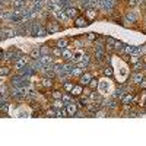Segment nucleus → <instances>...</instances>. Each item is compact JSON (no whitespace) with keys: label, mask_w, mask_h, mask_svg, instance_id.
Masks as SVG:
<instances>
[{"label":"nucleus","mask_w":146,"mask_h":146,"mask_svg":"<svg viewBox=\"0 0 146 146\" xmlns=\"http://www.w3.org/2000/svg\"><path fill=\"white\" fill-rule=\"evenodd\" d=\"M115 6V0H100L98 9L102 12H111Z\"/></svg>","instance_id":"f257e3e1"},{"label":"nucleus","mask_w":146,"mask_h":146,"mask_svg":"<svg viewBox=\"0 0 146 146\" xmlns=\"http://www.w3.org/2000/svg\"><path fill=\"white\" fill-rule=\"evenodd\" d=\"M18 75H21L22 78H25V79H31V78L35 75V72L31 69L29 64H27L25 67H22L21 70H18Z\"/></svg>","instance_id":"f03ea898"},{"label":"nucleus","mask_w":146,"mask_h":146,"mask_svg":"<svg viewBox=\"0 0 146 146\" xmlns=\"http://www.w3.org/2000/svg\"><path fill=\"white\" fill-rule=\"evenodd\" d=\"M38 60H40V63L44 67H48V66H53L54 64V58H53L51 54H42V56H40Z\"/></svg>","instance_id":"7ed1b4c3"},{"label":"nucleus","mask_w":146,"mask_h":146,"mask_svg":"<svg viewBox=\"0 0 146 146\" xmlns=\"http://www.w3.org/2000/svg\"><path fill=\"white\" fill-rule=\"evenodd\" d=\"M45 28H47V32H48V34H56V32H58L60 29H62L58 21H51V22H48V25H47Z\"/></svg>","instance_id":"20e7f679"},{"label":"nucleus","mask_w":146,"mask_h":146,"mask_svg":"<svg viewBox=\"0 0 146 146\" xmlns=\"http://www.w3.org/2000/svg\"><path fill=\"white\" fill-rule=\"evenodd\" d=\"M64 13L67 15V18H69V19H76V18L79 16V10L70 5V6L64 7Z\"/></svg>","instance_id":"39448f33"},{"label":"nucleus","mask_w":146,"mask_h":146,"mask_svg":"<svg viewBox=\"0 0 146 146\" xmlns=\"http://www.w3.org/2000/svg\"><path fill=\"white\" fill-rule=\"evenodd\" d=\"M44 6H45V0H31L29 9H32L35 12H40L44 9Z\"/></svg>","instance_id":"423d86ee"},{"label":"nucleus","mask_w":146,"mask_h":146,"mask_svg":"<svg viewBox=\"0 0 146 146\" xmlns=\"http://www.w3.org/2000/svg\"><path fill=\"white\" fill-rule=\"evenodd\" d=\"M102 102H95V101H91L88 105H86V110L89 113H96V111H100V110H102Z\"/></svg>","instance_id":"0eeeda50"},{"label":"nucleus","mask_w":146,"mask_h":146,"mask_svg":"<svg viewBox=\"0 0 146 146\" xmlns=\"http://www.w3.org/2000/svg\"><path fill=\"white\" fill-rule=\"evenodd\" d=\"M53 16H54V18H56V21H58V22H66V21L69 19V18H67V15L64 13V9H60V10L54 12Z\"/></svg>","instance_id":"6e6552de"},{"label":"nucleus","mask_w":146,"mask_h":146,"mask_svg":"<svg viewBox=\"0 0 146 146\" xmlns=\"http://www.w3.org/2000/svg\"><path fill=\"white\" fill-rule=\"evenodd\" d=\"M15 35H18L15 28H7V27L2 28V36L3 38H10V36H15Z\"/></svg>","instance_id":"1a4fd4ad"},{"label":"nucleus","mask_w":146,"mask_h":146,"mask_svg":"<svg viewBox=\"0 0 146 146\" xmlns=\"http://www.w3.org/2000/svg\"><path fill=\"white\" fill-rule=\"evenodd\" d=\"M91 79H92V75L88 73V72L82 73V75L79 76V82H80V85H83V86H88V83L91 82Z\"/></svg>","instance_id":"9d476101"},{"label":"nucleus","mask_w":146,"mask_h":146,"mask_svg":"<svg viewBox=\"0 0 146 146\" xmlns=\"http://www.w3.org/2000/svg\"><path fill=\"white\" fill-rule=\"evenodd\" d=\"M136 101V95L135 94H126L123 98H121V104L123 105H129L131 102H135Z\"/></svg>","instance_id":"9b49d317"},{"label":"nucleus","mask_w":146,"mask_h":146,"mask_svg":"<svg viewBox=\"0 0 146 146\" xmlns=\"http://www.w3.org/2000/svg\"><path fill=\"white\" fill-rule=\"evenodd\" d=\"M66 110H67L69 115H75V114L78 113V105H76V102H75V101H72V102L66 104Z\"/></svg>","instance_id":"f8f14e48"},{"label":"nucleus","mask_w":146,"mask_h":146,"mask_svg":"<svg viewBox=\"0 0 146 146\" xmlns=\"http://www.w3.org/2000/svg\"><path fill=\"white\" fill-rule=\"evenodd\" d=\"M70 94L73 95V96H80L82 94H83V85H73V89L70 91Z\"/></svg>","instance_id":"ddd939ff"},{"label":"nucleus","mask_w":146,"mask_h":146,"mask_svg":"<svg viewBox=\"0 0 146 146\" xmlns=\"http://www.w3.org/2000/svg\"><path fill=\"white\" fill-rule=\"evenodd\" d=\"M83 56H85V53L82 51V50H75V51H73V58H72V62L73 63H79L80 62V60L83 58Z\"/></svg>","instance_id":"4468645a"},{"label":"nucleus","mask_w":146,"mask_h":146,"mask_svg":"<svg viewBox=\"0 0 146 146\" xmlns=\"http://www.w3.org/2000/svg\"><path fill=\"white\" fill-rule=\"evenodd\" d=\"M142 79H143V73H140V72H135V73L131 75L130 82H131V83H135V85H139V83L142 82Z\"/></svg>","instance_id":"2eb2a0df"},{"label":"nucleus","mask_w":146,"mask_h":146,"mask_svg":"<svg viewBox=\"0 0 146 146\" xmlns=\"http://www.w3.org/2000/svg\"><path fill=\"white\" fill-rule=\"evenodd\" d=\"M62 57L66 60V62H72V58H73V51L70 50V48H63L62 50Z\"/></svg>","instance_id":"dca6fc26"},{"label":"nucleus","mask_w":146,"mask_h":146,"mask_svg":"<svg viewBox=\"0 0 146 146\" xmlns=\"http://www.w3.org/2000/svg\"><path fill=\"white\" fill-rule=\"evenodd\" d=\"M41 73H44V76L45 78H56V72H54V69H53V66H48V67H44V70L41 72Z\"/></svg>","instance_id":"f3484780"},{"label":"nucleus","mask_w":146,"mask_h":146,"mask_svg":"<svg viewBox=\"0 0 146 146\" xmlns=\"http://www.w3.org/2000/svg\"><path fill=\"white\" fill-rule=\"evenodd\" d=\"M75 25L78 28H83V27L88 25V21H86V18H85V16H78L76 21H75Z\"/></svg>","instance_id":"a211bd4d"},{"label":"nucleus","mask_w":146,"mask_h":146,"mask_svg":"<svg viewBox=\"0 0 146 146\" xmlns=\"http://www.w3.org/2000/svg\"><path fill=\"white\" fill-rule=\"evenodd\" d=\"M96 9H86V12H85V18H86V21L89 19V21H94L95 18H96Z\"/></svg>","instance_id":"6ab92c4d"},{"label":"nucleus","mask_w":146,"mask_h":146,"mask_svg":"<svg viewBox=\"0 0 146 146\" xmlns=\"http://www.w3.org/2000/svg\"><path fill=\"white\" fill-rule=\"evenodd\" d=\"M10 5L13 6L15 9H23L25 5H27V0H12Z\"/></svg>","instance_id":"aec40b11"},{"label":"nucleus","mask_w":146,"mask_h":146,"mask_svg":"<svg viewBox=\"0 0 146 146\" xmlns=\"http://www.w3.org/2000/svg\"><path fill=\"white\" fill-rule=\"evenodd\" d=\"M124 45L126 44H123V42H118V41H115L114 42V51L117 53V54H121V53H124Z\"/></svg>","instance_id":"412c9836"},{"label":"nucleus","mask_w":146,"mask_h":146,"mask_svg":"<svg viewBox=\"0 0 146 146\" xmlns=\"http://www.w3.org/2000/svg\"><path fill=\"white\" fill-rule=\"evenodd\" d=\"M40 56H41V53H40V47H34L32 50L29 51V57H31V58H34V60L40 58Z\"/></svg>","instance_id":"4be33fe9"},{"label":"nucleus","mask_w":146,"mask_h":146,"mask_svg":"<svg viewBox=\"0 0 146 146\" xmlns=\"http://www.w3.org/2000/svg\"><path fill=\"white\" fill-rule=\"evenodd\" d=\"M56 45L58 48H67L69 47V40L67 38H60V40L56 41Z\"/></svg>","instance_id":"5701e85b"},{"label":"nucleus","mask_w":146,"mask_h":146,"mask_svg":"<svg viewBox=\"0 0 146 146\" xmlns=\"http://www.w3.org/2000/svg\"><path fill=\"white\" fill-rule=\"evenodd\" d=\"M88 96H89V100H91V101H95V102H102V96H101L100 94H96V92H91Z\"/></svg>","instance_id":"b1692460"},{"label":"nucleus","mask_w":146,"mask_h":146,"mask_svg":"<svg viewBox=\"0 0 146 146\" xmlns=\"http://www.w3.org/2000/svg\"><path fill=\"white\" fill-rule=\"evenodd\" d=\"M41 82H42V86L44 88H53V85H54V82H53L51 78H45V76L42 78Z\"/></svg>","instance_id":"393cba45"},{"label":"nucleus","mask_w":146,"mask_h":146,"mask_svg":"<svg viewBox=\"0 0 146 146\" xmlns=\"http://www.w3.org/2000/svg\"><path fill=\"white\" fill-rule=\"evenodd\" d=\"M40 53H41V56H42V54H51V47H50V44L41 45V47H40Z\"/></svg>","instance_id":"a878e982"},{"label":"nucleus","mask_w":146,"mask_h":146,"mask_svg":"<svg viewBox=\"0 0 146 146\" xmlns=\"http://www.w3.org/2000/svg\"><path fill=\"white\" fill-rule=\"evenodd\" d=\"M82 73H83V69H82V67L73 66V69H72V72H70V75H72V78H73V76H80Z\"/></svg>","instance_id":"bb28decb"},{"label":"nucleus","mask_w":146,"mask_h":146,"mask_svg":"<svg viewBox=\"0 0 146 146\" xmlns=\"http://www.w3.org/2000/svg\"><path fill=\"white\" fill-rule=\"evenodd\" d=\"M126 19L131 23H135L137 21V15H136V12H129V13L126 15Z\"/></svg>","instance_id":"cd10ccee"},{"label":"nucleus","mask_w":146,"mask_h":146,"mask_svg":"<svg viewBox=\"0 0 146 146\" xmlns=\"http://www.w3.org/2000/svg\"><path fill=\"white\" fill-rule=\"evenodd\" d=\"M7 110H9V104L6 102V100H3V96H0V111L7 113Z\"/></svg>","instance_id":"c85d7f7f"},{"label":"nucleus","mask_w":146,"mask_h":146,"mask_svg":"<svg viewBox=\"0 0 146 146\" xmlns=\"http://www.w3.org/2000/svg\"><path fill=\"white\" fill-rule=\"evenodd\" d=\"M62 101L64 102V105H66V104H69V102H72V101H73V95H72L70 92H69V94H63Z\"/></svg>","instance_id":"c756f323"},{"label":"nucleus","mask_w":146,"mask_h":146,"mask_svg":"<svg viewBox=\"0 0 146 146\" xmlns=\"http://www.w3.org/2000/svg\"><path fill=\"white\" fill-rule=\"evenodd\" d=\"M105 108H108V110H114V108H117V100H115V98H113V100L107 101Z\"/></svg>","instance_id":"7c9ffc66"},{"label":"nucleus","mask_w":146,"mask_h":146,"mask_svg":"<svg viewBox=\"0 0 146 146\" xmlns=\"http://www.w3.org/2000/svg\"><path fill=\"white\" fill-rule=\"evenodd\" d=\"M67 115H69V113H67V110H66V105L57 110V117H67Z\"/></svg>","instance_id":"2f4dec72"},{"label":"nucleus","mask_w":146,"mask_h":146,"mask_svg":"<svg viewBox=\"0 0 146 146\" xmlns=\"http://www.w3.org/2000/svg\"><path fill=\"white\" fill-rule=\"evenodd\" d=\"M73 82H70V80H66V82H63V89L66 91V92H70L72 89H73Z\"/></svg>","instance_id":"473e14b6"},{"label":"nucleus","mask_w":146,"mask_h":146,"mask_svg":"<svg viewBox=\"0 0 146 146\" xmlns=\"http://www.w3.org/2000/svg\"><path fill=\"white\" fill-rule=\"evenodd\" d=\"M62 50L63 48H58L57 45L51 48V56H56V57H62Z\"/></svg>","instance_id":"72a5a7b5"},{"label":"nucleus","mask_w":146,"mask_h":146,"mask_svg":"<svg viewBox=\"0 0 146 146\" xmlns=\"http://www.w3.org/2000/svg\"><path fill=\"white\" fill-rule=\"evenodd\" d=\"M10 75V69L7 67V66H2V67H0V76H9Z\"/></svg>","instance_id":"f704fd0d"},{"label":"nucleus","mask_w":146,"mask_h":146,"mask_svg":"<svg viewBox=\"0 0 146 146\" xmlns=\"http://www.w3.org/2000/svg\"><path fill=\"white\" fill-rule=\"evenodd\" d=\"M9 16H10V12L9 10H0V19H5V21H9Z\"/></svg>","instance_id":"c9c22d12"},{"label":"nucleus","mask_w":146,"mask_h":146,"mask_svg":"<svg viewBox=\"0 0 146 146\" xmlns=\"http://www.w3.org/2000/svg\"><path fill=\"white\" fill-rule=\"evenodd\" d=\"M9 91H10V88L7 86V85H5V83H2L0 85V94H9Z\"/></svg>","instance_id":"e433bc0d"},{"label":"nucleus","mask_w":146,"mask_h":146,"mask_svg":"<svg viewBox=\"0 0 146 146\" xmlns=\"http://www.w3.org/2000/svg\"><path fill=\"white\" fill-rule=\"evenodd\" d=\"M98 85H100V83H98V80H96V79H94V78H92V79H91V82L88 83V86H89L91 89H95L96 86H98Z\"/></svg>","instance_id":"4c0bfd02"},{"label":"nucleus","mask_w":146,"mask_h":146,"mask_svg":"<svg viewBox=\"0 0 146 146\" xmlns=\"http://www.w3.org/2000/svg\"><path fill=\"white\" fill-rule=\"evenodd\" d=\"M137 62H140V56H136V54L130 56V63H131V64H136Z\"/></svg>","instance_id":"58836bf2"},{"label":"nucleus","mask_w":146,"mask_h":146,"mask_svg":"<svg viewBox=\"0 0 146 146\" xmlns=\"http://www.w3.org/2000/svg\"><path fill=\"white\" fill-rule=\"evenodd\" d=\"M100 36H98V34H95V32H91V34H88V40L89 41H96Z\"/></svg>","instance_id":"ea45409f"},{"label":"nucleus","mask_w":146,"mask_h":146,"mask_svg":"<svg viewBox=\"0 0 146 146\" xmlns=\"http://www.w3.org/2000/svg\"><path fill=\"white\" fill-rule=\"evenodd\" d=\"M45 115H48V117H57V110H56V108L48 110V111L45 113Z\"/></svg>","instance_id":"a19ab883"},{"label":"nucleus","mask_w":146,"mask_h":146,"mask_svg":"<svg viewBox=\"0 0 146 146\" xmlns=\"http://www.w3.org/2000/svg\"><path fill=\"white\" fill-rule=\"evenodd\" d=\"M62 107H64V102H63L62 100H56V101H54V108H56V110L62 108Z\"/></svg>","instance_id":"79ce46f5"},{"label":"nucleus","mask_w":146,"mask_h":146,"mask_svg":"<svg viewBox=\"0 0 146 146\" xmlns=\"http://www.w3.org/2000/svg\"><path fill=\"white\" fill-rule=\"evenodd\" d=\"M104 75H105V76H108V78H111V76H113V69L110 67V66H108V67H105V69H104Z\"/></svg>","instance_id":"37998d69"},{"label":"nucleus","mask_w":146,"mask_h":146,"mask_svg":"<svg viewBox=\"0 0 146 146\" xmlns=\"http://www.w3.org/2000/svg\"><path fill=\"white\" fill-rule=\"evenodd\" d=\"M62 96H63V94L60 92V91H54L53 92V98L54 100H62Z\"/></svg>","instance_id":"c03bdc74"},{"label":"nucleus","mask_w":146,"mask_h":146,"mask_svg":"<svg viewBox=\"0 0 146 146\" xmlns=\"http://www.w3.org/2000/svg\"><path fill=\"white\" fill-rule=\"evenodd\" d=\"M48 32H47V28H44V27H41L40 28V31H38V36H45Z\"/></svg>","instance_id":"a18cd8bd"},{"label":"nucleus","mask_w":146,"mask_h":146,"mask_svg":"<svg viewBox=\"0 0 146 146\" xmlns=\"http://www.w3.org/2000/svg\"><path fill=\"white\" fill-rule=\"evenodd\" d=\"M142 67H143V62H137V63L135 64V70H136V72H137L139 69H142Z\"/></svg>","instance_id":"49530a36"},{"label":"nucleus","mask_w":146,"mask_h":146,"mask_svg":"<svg viewBox=\"0 0 146 146\" xmlns=\"http://www.w3.org/2000/svg\"><path fill=\"white\" fill-rule=\"evenodd\" d=\"M139 86H140V88H143V89H146V78H145V76H143L142 82L139 83Z\"/></svg>","instance_id":"de8ad7c7"},{"label":"nucleus","mask_w":146,"mask_h":146,"mask_svg":"<svg viewBox=\"0 0 146 146\" xmlns=\"http://www.w3.org/2000/svg\"><path fill=\"white\" fill-rule=\"evenodd\" d=\"M137 3H139V0H129V5H131V6H135Z\"/></svg>","instance_id":"09e8293b"},{"label":"nucleus","mask_w":146,"mask_h":146,"mask_svg":"<svg viewBox=\"0 0 146 146\" xmlns=\"http://www.w3.org/2000/svg\"><path fill=\"white\" fill-rule=\"evenodd\" d=\"M2 57H3V51H2V48H0V60H2Z\"/></svg>","instance_id":"8fccbe9b"},{"label":"nucleus","mask_w":146,"mask_h":146,"mask_svg":"<svg viewBox=\"0 0 146 146\" xmlns=\"http://www.w3.org/2000/svg\"><path fill=\"white\" fill-rule=\"evenodd\" d=\"M2 83H5V82H3V76H0V85Z\"/></svg>","instance_id":"3c124183"},{"label":"nucleus","mask_w":146,"mask_h":146,"mask_svg":"<svg viewBox=\"0 0 146 146\" xmlns=\"http://www.w3.org/2000/svg\"><path fill=\"white\" fill-rule=\"evenodd\" d=\"M0 36H2V29H0Z\"/></svg>","instance_id":"603ef678"},{"label":"nucleus","mask_w":146,"mask_h":146,"mask_svg":"<svg viewBox=\"0 0 146 146\" xmlns=\"http://www.w3.org/2000/svg\"><path fill=\"white\" fill-rule=\"evenodd\" d=\"M145 73H146V67H145Z\"/></svg>","instance_id":"864d4df0"},{"label":"nucleus","mask_w":146,"mask_h":146,"mask_svg":"<svg viewBox=\"0 0 146 146\" xmlns=\"http://www.w3.org/2000/svg\"><path fill=\"white\" fill-rule=\"evenodd\" d=\"M145 108H146V102H145Z\"/></svg>","instance_id":"5fc2aeb1"}]
</instances>
